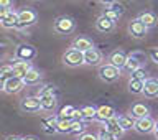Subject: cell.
<instances>
[{"label": "cell", "mask_w": 158, "mask_h": 140, "mask_svg": "<svg viewBox=\"0 0 158 140\" xmlns=\"http://www.w3.org/2000/svg\"><path fill=\"white\" fill-rule=\"evenodd\" d=\"M99 78H101L104 83H114L120 78V69L112 66L110 63L102 64V66L99 68Z\"/></svg>", "instance_id": "6da1fadb"}, {"label": "cell", "mask_w": 158, "mask_h": 140, "mask_svg": "<svg viewBox=\"0 0 158 140\" xmlns=\"http://www.w3.org/2000/svg\"><path fill=\"white\" fill-rule=\"evenodd\" d=\"M63 63L66 64V66H71V68L81 66V64H84L82 51H79V49H76V48L68 49V51L63 54Z\"/></svg>", "instance_id": "7a4b0ae2"}, {"label": "cell", "mask_w": 158, "mask_h": 140, "mask_svg": "<svg viewBox=\"0 0 158 140\" xmlns=\"http://www.w3.org/2000/svg\"><path fill=\"white\" fill-rule=\"evenodd\" d=\"M53 28L59 35H69L74 32V20L71 17H59L54 20Z\"/></svg>", "instance_id": "3957f363"}, {"label": "cell", "mask_w": 158, "mask_h": 140, "mask_svg": "<svg viewBox=\"0 0 158 140\" xmlns=\"http://www.w3.org/2000/svg\"><path fill=\"white\" fill-rule=\"evenodd\" d=\"M20 109L27 114H35L41 111V101H40V96H28L23 97L22 102H20Z\"/></svg>", "instance_id": "277c9868"}, {"label": "cell", "mask_w": 158, "mask_h": 140, "mask_svg": "<svg viewBox=\"0 0 158 140\" xmlns=\"http://www.w3.org/2000/svg\"><path fill=\"white\" fill-rule=\"evenodd\" d=\"M36 22V13L33 10H28L25 8L22 12H18V18H17V25L15 28H25V27H30Z\"/></svg>", "instance_id": "5b68a950"}, {"label": "cell", "mask_w": 158, "mask_h": 140, "mask_svg": "<svg viewBox=\"0 0 158 140\" xmlns=\"http://www.w3.org/2000/svg\"><path fill=\"white\" fill-rule=\"evenodd\" d=\"M133 129H135L138 134H152L153 130H155V121H153L150 116H145V117H142V119H137Z\"/></svg>", "instance_id": "8992f818"}, {"label": "cell", "mask_w": 158, "mask_h": 140, "mask_svg": "<svg viewBox=\"0 0 158 140\" xmlns=\"http://www.w3.org/2000/svg\"><path fill=\"white\" fill-rule=\"evenodd\" d=\"M23 87H25L23 79H22V78H18V76H12V78L5 79L3 91L7 92V94H17V92L22 91Z\"/></svg>", "instance_id": "52a82bcc"}, {"label": "cell", "mask_w": 158, "mask_h": 140, "mask_svg": "<svg viewBox=\"0 0 158 140\" xmlns=\"http://www.w3.org/2000/svg\"><path fill=\"white\" fill-rule=\"evenodd\" d=\"M82 58H84V64H89V66H97L101 64L102 61V53L99 51L97 48H89L82 53Z\"/></svg>", "instance_id": "ba28073f"}, {"label": "cell", "mask_w": 158, "mask_h": 140, "mask_svg": "<svg viewBox=\"0 0 158 140\" xmlns=\"http://www.w3.org/2000/svg\"><path fill=\"white\" fill-rule=\"evenodd\" d=\"M148 32V28L143 25L138 18H133L130 23H128V33L132 35L133 38L140 40V38H145V35Z\"/></svg>", "instance_id": "9c48e42d"}, {"label": "cell", "mask_w": 158, "mask_h": 140, "mask_svg": "<svg viewBox=\"0 0 158 140\" xmlns=\"http://www.w3.org/2000/svg\"><path fill=\"white\" fill-rule=\"evenodd\" d=\"M142 94L148 99H153V97H158V79L155 78H147L143 81V91Z\"/></svg>", "instance_id": "30bf717a"}, {"label": "cell", "mask_w": 158, "mask_h": 140, "mask_svg": "<svg viewBox=\"0 0 158 140\" xmlns=\"http://www.w3.org/2000/svg\"><path fill=\"white\" fill-rule=\"evenodd\" d=\"M40 101H41V111H44V112H53L58 106L56 94H44V96H40Z\"/></svg>", "instance_id": "8fae6325"}, {"label": "cell", "mask_w": 158, "mask_h": 140, "mask_svg": "<svg viewBox=\"0 0 158 140\" xmlns=\"http://www.w3.org/2000/svg\"><path fill=\"white\" fill-rule=\"evenodd\" d=\"M114 116H115V109H114L112 106H101V107L96 109V117H94V121L106 122Z\"/></svg>", "instance_id": "7c38bea8"}, {"label": "cell", "mask_w": 158, "mask_h": 140, "mask_svg": "<svg viewBox=\"0 0 158 140\" xmlns=\"http://www.w3.org/2000/svg\"><path fill=\"white\" fill-rule=\"evenodd\" d=\"M35 54H36V51L30 45H20L17 48V58L22 59V61H31L35 58Z\"/></svg>", "instance_id": "4fadbf2b"}, {"label": "cell", "mask_w": 158, "mask_h": 140, "mask_svg": "<svg viewBox=\"0 0 158 140\" xmlns=\"http://www.w3.org/2000/svg\"><path fill=\"white\" fill-rule=\"evenodd\" d=\"M96 28H97V32H101V33H110V32H114V28H115V22H112V20H109V18L104 17V15H101V17L96 20Z\"/></svg>", "instance_id": "5bb4252c"}, {"label": "cell", "mask_w": 158, "mask_h": 140, "mask_svg": "<svg viewBox=\"0 0 158 140\" xmlns=\"http://www.w3.org/2000/svg\"><path fill=\"white\" fill-rule=\"evenodd\" d=\"M104 129H106V130H109L110 134H114V135H115L117 138L123 135V130H122V127L118 125L117 116H114V117H110V119H109V121H106V122H104Z\"/></svg>", "instance_id": "9a60e30c"}, {"label": "cell", "mask_w": 158, "mask_h": 140, "mask_svg": "<svg viewBox=\"0 0 158 140\" xmlns=\"http://www.w3.org/2000/svg\"><path fill=\"white\" fill-rule=\"evenodd\" d=\"M22 79H23L25 86H35V84L40 83V79H41V74H40V71H36V69L30 68L28 71H27V74H25Z\"/></svg>", "instance_id": "2e32d148"}, {"label": "cell", "mask_w": 158, "mask_h": 140, "mask_svg": "<svg viewBox=\"0 0 158 140\" xmlns=\"http://www.w3.org/2000/svg\"><path fill=\"white\" fill-rule=\"evenodd\" d=\"M125 61H127V54L123 53V51H114L110 56H109V63H110L112 66L118 68V69H122V68H123Z\"/></svg>", "instance_id": "e0dca14e"}, {"label": "cell", "mask_w": 158, "mask_h": 140, "mask_svg": "<svg viewBox=\"0 0 158 140\" xmlns=\"http://www.w3.org/2000/svg\"><path fill=\"white\" fill-rule=\"evenodd\" d=\"M150 114V111H148V107L145 106V104H142V102H135L132 106V109H130V116L135 119H142V117H145V116H148Z\"/></svg>", "instance_id": "ac0fdd59"}, {"label": "cell", "mask_w": 158, "mask_h": 140, "mask_svg": "<svg viewBox=\"0 0 158 140\" xmlns=\"http://www.w3.org/2000/svg\"><path fill=\"white\" fill-rule=\"evenodd\" d=\"M138 68H142L140 58H138V54H132V56H127V61H125V64H123L122 69H125L127 73H132V71H135V69H138Z\"/></svg>", "instance_id": "d6986e66"}, {"label": "cell", "mask_w": 158, "mask_h": 140, "mask_svg": "<svg viewBox=\"0 0 158 140\" xmlns=\"http://www.w3.org/2000/svg\"><path fill=\"white\" fill-rule=\"evenodd\" d=\"M56 121H58L56 116H49V117H46V119L43 121V129H41V130L46 134V135H51V134L58 132V130H56Z\"/></svg>", "instance_id": "ffe728a7"}, {"label": "cell", "mask_w": 158, "mask_h": 140, "mask_svg": "<svg viewBox=\"0 0 158 140\" xmlns=\"http://www.w3.org/2000/svg\"><path fill=\"white\" fill-rule=\"evenodd\" d=\"M17 18H18V13L13 12V10H8L7 15L3 17V20L0 22L3 28H15V25H17Z\"/></svg>", "instance_id": "44dd1931"}, {"label": "cell", "mask_w": 158, "mask_h": 140, "mask_svg": "<svg viewBox=\"0 0 158 140\" xmlns=\"http://www.w3.org/2000/svg\"><path fill=\"white\" fill-rule=\"evenodd\" d=\"M117 121H118V125L122 127L123 132H125V130H132L133 125H135V119H133L132 116H127V114H122V116H118Z\"/></svg>", "instance_id": "7402d4cb"}, {"label": "cell", "mask_w": 158, "mask_h": 140, "mask_svg": "<svg viewBox=\"0 0 158 140\" xmlns=\"http://www.w3.org/2000/svg\"><path fill=\"white\" fill-rule=\"evenodd\" d=\"M94 45H92V41L89 40L87 36H79V38H76L73 41V48H76V49H79V51H86V49H89V48H92Z\"/></svg>", "instance_id": "603a6c76"}, {"label": "cell", "mask_w": 158, "mask_h": 140, "mask_svg": "<svg viewBox=\"0 0 158 140\" xmlns=\"http://www.w3.org/2000/svg\"><path fill=\"white\" fill-rule=\"evenodd\" d=\"M30 68H31L30 66V61H22V59H18V61L13 64V74L18 78H23Z\"/></svg>", "instance_id": "cb8c5ba5"}, {"label": "cell", "mask_w": 158, "mask_h": 140, "mask_svg": "<svg viewBox=\"0 0 158 140\" xmlns=\"http://www.w3.org/2000/svg\"><path fill=\"white\" fill-rule=\"evenodd\" d=\"M138 20L145 25L147 28H153L156 25V17H155V13H152V12H145V13H142L140 17H138Z\"/></svg>", "instance_id": "d4e9b609"}, {"label": "cell", "mask_w": 158, "mask_h": 140, "mask_svg": "<svg viewBox=\"0 0 158 140\" xmlns=\"http://www.w3.org/2000/svg\"><path fill=\"white\" fill-rule=\"evenodd\" d=\"M71 122H73V119L58 117V121H56V130H58L59 134H68L69 127H71Z\"/></svg>", "instance_id": "484cf974"}, {"label": "cell", "mask_w": 158, "mask_h": 140, "mask_svg": "<svg viewBox=\"0 0 158 140\" xmlns=\"http://www.w3.org/2000/svg\"><path fill=\"white\" fill-rule=\"evenodd\" d=\"M128 91H130L132 94H142V91H143V81L130 78V81H128Z\"/></svg>", "instance_id": "4316f807"}, {"label": "cell", "mask_w": 158, "mask_h": 140, "mask_svg": "<svg viewBox=\"0 0 158 140\" xmlns=\"http://www.w3.org/2000/svg\"><path fill=\"white\" fill-rule=\"evenodd\" d=\"M84 129H86V125L82 124V121H73L68 134H71V135H77V134H82L84 132Z\"/></svg>", "instance_id": "83f0119b"}, {"label": "cell", "mask_w": 158, "mask_h": 140, "mask_svg": "<svg viewBox=\"0 0 158 140\" xmlns=\"http://www.w3.org/2000/svg\"><path fill=\"white\" fill-rule=\"evenodd\" d=\"M81 112L84 121H94V117H96V107L94 106H84L81 107Z\"/></svg>", "instance_id": "f1b7e54d"}, {"label": "cell", "mask_w": 158, "mask_h": 140, "mask_svg": "<svg viewBox=\"0 0 158 140\" xmlns=\"http://www.w3.org/2000/svg\"><path fill=\"white\" fill-rule=\"evenodd\" d=\"M97 138L99 140H118L115 135H114V134H110L109 130H106V129H101V130H99V134H97Z\"/></svg>", "instance_id": "f546056e"}, {"label": "cell", "mask_w": 158, "mask_h": 140, "mask_svg": "<svg viewBox=\"0 0 158 140\" xmlns=\"http://www.w3.org/2000/svg\"><path fill=\"white\" fill-rule=\"evenodd\" d=\"M130 78L132 79H140V81H145V79H147V73H145V69H143V68H138V69H135V71L130 73Z\"/></svg>", "instance_id": "4dcf8cb0"}, {"label": "cell", "mask_w": 158, "mask_h": 140, "mask_svg": "<svg viewBox=\"0 0 158 140\" xmlns=\"http://www.w3.org/2000/svg\"><path fill=\"white\" fill-rule=\"evenodd\" d=\"M74 111L73 106H64L61 111H59V114H56V117H64V119H71V114Z\"/></svg>", "instance_id": "1f68e13d"}, {"label": "cell", "mask_w": 158, "mask_h": 140, "mask_svg": "<svg viewBox=\"0 0 158 140\" xmlns=\"http://www.w3.org/2000/svg\"><path fill=\"white\" fill-rule=\"evenodd\" d=\"M0 76H2L3 79H8V78L15 76L13 74V66H2L0 68Z\"/></svg>", "instance_id": "d6a6232c"}, {"label": "cell", "mask_w": 158, "mask_h": 140, "mask_svg": "<svg viewBox=\"0 0 158 140\" xmlns=\"http://www.w3.org/2000/svg\"><path fill=\"white\" fill-rule=\"evenodd\" d=\"M102 15H104L106 18L112 20V22H117V20L120 18V15H118V13H115L112 8H106V10H104V13H102Z\"/></svg>", "instance_id": "836d02e7"}, {"label": "cell", "mask_w": 158, "mask_h": 140, "mask_svg": "<svg viewBox=\"0 0 158 140\" xmlns=\"http://www.w3.org/2000/svg\"><path fill=\"white\" fill-rule=\"evenodd\" d=\"M109 8H112L114 12L118 13L120 17H122L123 13H125V7H123V5H122L120 2H114V3H110V5H109Z\"/></svg>", "instance_id": "e575fe53"}, {"label": "cell", "mask_w": 158, "mask_h": 140, "mask_svg": "<svg viewBox=\"0 0 158 140\" xmlns=\"http://www.w3.org/2000/svg\"><path fill=\"white\" fill-rule=\"evenodd\" d=\"M44 94H56V87H54L53 84H48V86L41 87L38 92V96H44Z\"/></svg>", "instance_id": "d590c367"}, {"label": "cell", "mask_w": 158, "mask_h": 140, "mask_svg": "<svg viewBox=\"0 0 158 140\" xmlns=\"http://www.w3.org/2000/svg\"><path fill=\"white\" fill-rule=\"evenodd\" d=\"M71 119H73V121H84L81 109H76V107H74V111H73V114H71Z\"/></svg>", "instance_id": "8d00e7d4"}, {"label": "cell", "mask_w": 158, "mask_h": 140, "mask_svg": "<svg viewBox=\"0 0 158 140\" xmlns=\"http://www.w3.org/2000/svg\"><path fill=\"white\" fill-rule=\"evenodd\" d=\"M148 56H150V59L153 63L158 64V48H152L150 51H148Z\"/></svg>", "instance_id": "74e56055"}, {"label": "cell", "mask_w": 158, "mask_h": 140, "mask_svg": "<svg viewBox=\"0 0 158 140\" xmlns=\"http://www.w3.org/2000/svg\"><path fill=\"white\" fill-rule=\"evenodd\" d=\"M79 140H99V138H97V135H94V134L86 132V134H82V135L79 137Z\"/></svg>", "instance_id": "f35d334b"}, {"label": "cell", "mask_w": 158, "mask_h": 140, "mask_svg": "<svg viewBox=\"0 0 158 140\" xmlns=\"http://www.w3.org/2000/svg\"><path fill=\"white\" fill-rule=\"evenodd\" d=\"M12 0H0V7H5V8H10L12 7Z\"/></svg>", "instance_id": "ab89813d"}, {"label": "cell", "mask_w": 158, "mask_h": 140, "mask_svg": "<svg viewBox=\"0 0 158 140\" xmlns=\"http://www.w3.org/2000/svg\"><path fill=\"white\" fill-rule=\"evenodd\" d=\"M10 8H5V7H0V22L3 20V17L7 15V12H8Z\"/></svg>", "instance_id": "60d3db41"}, {"label": "cell", "mask_w": 158, "mask_h": 140, "mask_svg": "<svg viewBox=\"0 0 158 140\" xmlns=\"http://www.w3.org/2000/svg\"><path fill=\"white\" fill-rule=\"evenodd\" d=\"M99 2H101V3H104V5H107V7H109V5H110V3L117 2V0H99Z\"/></svg>", "instance_id": "b9f144b4"}, {"label": "cell", "mask_w": 158, "mask_h": 140, "mask_svg": "<svg viewBox=\"0 0 158 140\" xmlns=\"http://www.w3.org/2000/svg\"><path fill=\"white\" fill-rule=\"evenodd\" d=\"M5 140H22V137H17V135H10V137H7Z\"/></svg>", "instance_id": "7bdbcfd3"}, {"label": "cell", "mask_w": 158, "mask_h": 140, "mask_svg": "<svg viewBox=\"0 0 158 140\" xmlns=\"http://www.w3.org/2000/svg\"><path fill=\"white\" fill-rule=\"evenodd\" d=\"M3 86H5V79L0 76V91H3Z\"/></svg>", "instance_id": "ee69618b"}, {"label": "cell", "mask_w": 158, "mask_h": 140, "mask_svg": "<svg viewBox=\"0 0 158 140\" xmlns=\"http://www.w3.org/2000/svg\"><path fill=\"white\" fill-rule=\"evenodd\" d=\"M22 140H38V138L33 135H27V137H22Z\"/></svg>", "instance_id": "f6af8a7d"}, {"label": "cell", "mask_w": 158, "mask_h": 140, "mask_svg": "<svg viewBox=\"0 0 158 140\" xmlns=\"http://www.w3.org/2000/svg\"><path fill=\"white\" fill-rule=\"evenodd\" d=\"M153 134H155V138L158 140V129H155V130H153Z\"/></svg>", "instance_id": "bcb514c9"}, {"label": "cell", "mask_w": 158, "mask_h": 140, "mask_svg": "<svg viewBox=\"0 0 158 140\" xmlns=\"http://www.w3.org/2000/svg\"><path fill=\"white\" fill-rule=\"evenodd\" d=\"M155 129H158V119H156V121H155Z\"/></svg>", "instance_id": "7dc6e473"}]
</instances>
